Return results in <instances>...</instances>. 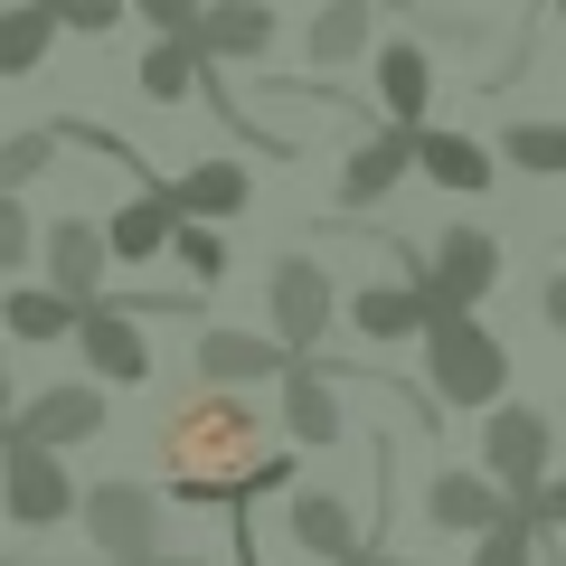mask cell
Masks as SVG:
<instances>
[{
  "mask_svg": "<svg viewBox=\"0 0 566 566\" xmlns=\"http://www.w3.org/2000/svg\"><path fill=\"white\" fill-rule=\"evenodd\" d=\"M151 566H199V557H151Z\"/></svg>",
  "mask_w": 566,
  "mask_h": 566,
  "instance_id": "37",
  "label": "cell"
},
{
  "mask_svg": "<svg viewBox=\"0 0 566 566\" xmlns=\"http://www.w3.org/2000/svg\"><path fill=\"white\" fill-rule=\"evenodd\" d=\"M199 48H208V66H255L264 48H274V10H264V0H208Z\"/></svg>",
  "mask_w": 566,
  "mask_h": 566,
  "instance_id": "15",
  "label": "cell"
},
{
  "mask_svg": "<svg viewBox=\"0 0 566 566\" xmlns=\"http://www.w3.org/2000/svg\"><path fill=\"white\" fill-rule=\"evenodd\" d=\"M133 76H142V95H151V104H189V95L208 85V48H199V29H161V39L142 48Z\"/></svg>",
  "mask_w": 566,
  "mask_h": 566,
  "instance_id": "16",
  "label": "cell"
},
{
  "mask_svg": "<svg viewBox=\"0 0 566 566\" xmlns=\"http://www.w3.org/2000/svg\"><path fill=\"white\" fill-rule=\"evenodd\" d=\"M434 322H444V303H434V283H424V274L349 293V331H359V340H424Z\"/></svg>",
  "mask_w": 566,
  "mask_h": 566,
  "instance_id": "10",
  "label": "cell"
},
{
  "mask_svg": "<svg viewBox=\"0 0 566 566\" xmlns=\"http://www.w3.org/2000/svg\"><path fill=\"white\" fill-rule=\"evenodd\" d=\"M170 199H180V218H237V208L255 199V180H245L237 161H189L180 180H170Z\"/></svg>",
  "mask_w": 566,
  "mask_h": 566,
  "instance_id": "24",
  "label": "cell"
},
{
  "mask_svg": "<svg viewBox=\"0 0 566 566\" xmlns=\"http://www.w3.org/2000/svg\"><path fill=\"white\" fill-rule=\"evenodd\" d=\"M416 133H424V123H387V133H368L359 151L340 161V208H378L387 189L416 170Z\"/></svg>",
  "mask_w": 566,
  "mask_h": 566,
  "instance_id": "12",
  "label": "cell"
},
{
  "mask_svg": "<svg viewBox=\"0 0 566 566\" xmlns=\"http://www.w3.org/2000/svg\"><path fill=\"white\" fill-rule=\"evenodd\" d=\"M39 245H48V237H39V218L20 208V189H0V274H20Z\"/></svg>",
  "mask_w": 566,
  "mask_h": 566,
  "instance_id": "30",
  "label": "cell"
},
{
  "mask_svg": "<svg viewBox=\"0 0 566 566\" xmlns=\"http://www.w3.org/2000/svg\"><path fill=\"white\" fill-rule=\"evenodd\" d=\"M151 453H161V472H170L180 501H245L255 472L274 463V453H264L255 397H245V387H218V378L189 387V397L151 424Z\"/></svg>",
  "mask_w": 566,
  "mask_h": 566,
  "instance_id": "1",
  "label": "cell"
},
{
  "mask_svg": "<svg viewBox=\"0 0 566 566\" xmlns=\"http://www.w3.org/2000/svg\"><path fill=\"white\" fill-rule=\"evenodd\" d=\"M424 387L444 406H472V416H491L510 387V349L491 322H472V312H444V322L424 331Z\"/></svg>",
  "mask_w": 566,
  "mask_h": 566,
  "instance_id": "2",
  "label": "cell"
},
{
  "mask_svg": "<svg viewBox=\"0 0 566 566\" xmlns=\"http://www.w3.org/2000/svg\"><path fill=\"white\" fill-rule=\"evenodd\" d=\"M547 463H557V424H547L538 406H510V397H501V406L482 416V472H491V482H501L510 501L528 510L547 482H557Z\"/></svg>",
  "mask_w": 566,
  "mask_h": 566,
  "instance_id": "3",
  "label": "cell"
},
{
  "mask_svg": "<svg viewBox=\"0 0 566 566\" xmlns=\"http://www.w3.org/2000/svg\"><path fill=\"white\" fill-rule=\"evenodd\" d=\"M378 104H387V123H424V104H434V57H424L416 39L378 48Z\"/></svg>",
  "mask_w": 566,
  "mask_h": 566,
  "instance_id": "23",
  "label": "cell"
},
{
  "mask_svg": "<svg viewBox=\"0 0 566 566\" xmlns=\"http://www.w3.org/2000/svg\"><path fill=\"white\" fill-rule=\"evenodd\" d=\"M10 444H20V416H0V453H10Z\"/></svg>",
  "mask_w": 566,
  "mask_h": 566,
  "instance_id": "35",
  "label": "cell"
},
{
  "mask_svg": "<svg viewBox=\"0 0 566 566\" xmlns=\"http://www.w3.org/2000/svg\"><path fill=\"white\" fill-rule=\"evenodd\" d=\"M547 10H557V20H566V0H547Z\"/></svg>",
  "mask_w": 566,
  "mask_h": 566,
  "instance_id": "39",
  "label": "cell"
},
{
  "mask_svg": "<svg viewBox=\"0 0 566 566\" xmlns=\"http://www.w3.org/2000/svg\"><path fill=\"white\" fill-rule=\"evenodd\" d=\"M283 528H293V547H312V557H359V520H349L340 491H293Z\"/></svg>",
  "mask_w": 566,
  "mask_h": 566,
  "instance_id": "21",
  "label": "cell"
},
{
  "mask_svg": "<svg viewBox=\"0 0 566 566\" xmlns=\"http://www.w3.org/2000/svg\"><path fill=\"white\" fill-rule=\"evenodd\" d=\"M76 520H85V538H95L114 566H151L161 557V501H151L142 482H95Z\"/></svg>",
  "mask_w": 566,
  "mask_h": 566,
  "instance_id": "4",
  "label": "cell"
},
{
  "mask_svg": "<svg viewBox=\"0 0 566 566\" xmlns=\"http://www.w3.org/2000/svg\"><path fill=\"white\" fill-rule=\"evenodd\" d=\"M538 312H547V331H566V274L538 283Z\"/></svg>",
  "mask_w": 566,
  "mask_h": 566,
  "instance_id": "34",
  "label": "cell"
},
{
  "mask_svg": "<svg viewBox=\"0 0 566 566\" xmlns=\"http://www.w3.org/2000/svg\"><path fill=\"white\" fill-rule=\"evenodd\" d=\"M331 566H378V557H368V547H359V557H331Z\"/></svg>",
  "mask_w": 566,
  "mask_h": 566,
  "instance_id": "36",
  "label": "cell"
},
{
  "mask_svg": "<svg viewBox=\"0 0 566 566\" xmlns=\"http://www.w3.org/2000/svg\"><path fill=\"white\" fill-rule=\"evenodd\" d=\"M123 10H133V0H57V20L76 29V39H114Z\"/></svg>",
  "mask_w": 566,
  "mask_h": 566,
  "instance_id": "31",
  "label": "cell"
},
{
  "mask_svg": "<svg viewBox=\"0 0 566 566\" xmlns=\"http://www.w3.org/2000/svg\"><path fill=\"white\" fill-rule=\"evenodd\" d=\"M378 566H416V557H378Z\"/></svg>",
  "mask_w": 566,
  "mask_h": 566,
  "instance_id": "38",
  "label": "cell"
},
{
  "mask_svg": "<svg viewBox=\"0 0 566 566\" xmlns=\"http://www.w3.org/2000/svg\"><path fill=\"white\" fill-rule=\"evenodd\" d=\"M76 349H85V368H95L104 387H142L151 378V340H142V312L133 303H85V322H76Z\"/></svg>",
  "mask_w": 566,
  "mask_h": 566,
  "instance_id": "7",
  "label": "cell"
},
{
  "mask_svg": "<svg viewBox=\"0 0 566 566\" xmlns=\"http://www.w3.org/2000/svg\"><path fill=\"white\" fill-rule=\"evenodd\" d=\"M57 0H20V10H0V85L10 76H39L48 48H57Z\"/></svg>",
  "mask_w": 566,
  "mask_h": 566,
  "instance_id": "22",
  "label": "cell"
},
{
  "mask_svg": "<svg viewBox=\"0 0 566 566\" xmlns=\"http://www.w3.org/2000/svg\"><path fill=\"white\" fill-rule=\"evenodd\" d=\"M104 237H114L123 264H151L161 245H180V199H170V189H142V199L114 208V227H104Z\"/></svg>",
  "mask_w": 566,
  "mask_h": 566,
  "instance_id": "19",
  "label": "cell"
},
{
  "mask_svg": "<svg viewBox=\"0 0 566 566\" xmlns=\"http://www.w3.org/2000/svg\"><path fill=\"white\" fill-rule=\"evenodd\" d=\"M331 387H340V368H331V359H293V368H283V434H293L303 453L340 444V424H349Z\"/></svg>",
  "mask_w": 566,
  "mask_h": 566,
  "instance_id": "11",
  "label": "cell"
},
{
  "mask_svg": "<svg viewBox=\"0 0 566 566\" xmlns=\"http://www.w3.org/2000/svg\"><path fill=\"white\" fill-rule=\"evenodd\" d=\"M528 520H538V528H566V472L538 491V501H528Z\"/></svg>",
  "mask_w": 566,
  "mask_h": 566,
  "instance_id": "33",
  "label": "cell"
},
{
  "mask_svg": "<svg viewBox=\"0 0 566 566\" xmlns=\"http://www.w3.org/2000/svg\"><path fill=\"white\" fill-rule=\"evenodd\" d=\"M424 510H434V528H453V538H482V528L510 510V491L491 482V472H434Z\"/></svg>",
  "mask_w": 566,
  "mask_h": 566,
  "instance_id": "18",
  "label": "cell"
},
{
  "mask_svg": "<svg viewBox=\"0 0 566 566\" xmlns=\"http://www.w3.org/2000/svg\"><path fill=\"white\" fill-rule=\"evenodd\" d=\"M528 538H538V520H528V510H501V520L472 538V566H528Z\"/></svg>",
  "mask_w": 566,
  "mask_h": 566,
  "instance_id": "28",
  "label": "cell"
},
{
  "mask_svg": "<svg viewBox=\"0 0 566 566\" xmlns=\"http://www.w3.org/2000/svg\"><path fill=\"white\" fill-rule=\"evenodd\" d=\"M293 359L303 349L283 331H199V378H218V387H283Z\"/></svg>",
  "mask_w": 566,
  "mask_h": 566,
  "instance_id": "9",
  "label": "cell"
},
{
  "mask_svg": "<svg viewBox=\"0 0 566 566\" xmlns=\"http://www.w3.org/2000/svg\"><path fill=\"white\" fill-rule=\"evenodd\" d=\"M20 434H39V444H85V434H104V378L85 387H39V397L20 406Z\"/></svg>",
  "mask_w": 566,
  "mask_h": 566,
  "instance_id": "14",
  "label": "cell"
},
{
  "mask_svg": "<svg viewBox=\"0 0 566 566\" xmlns=\"http://www.w3.org/2000/svg\"><path fill=\"white\" fill-rule=\"evenodd\" d=\"M331 312H340V293H331V274L312 255H283L274 274H264V331H283V340L303 349H322V331H331Z\"/></svg>",
  "mask_w": 566,
  "mask_h": 566,
  "instance_id": "6",
  "label": "cell"
},
{
  "mask_svg": "<svg viewBox=\"0 0 566 566\" xmlns=\"http://www.w3.org/2000/svg\"><path fill=\"white\" fill-rule=\"evenodd\" d=\"M368 29H378V0H331L322 20H312V66L368 57Z\"/></svg>",
  "mask_w": 566,
  "mask_h": 566,
  "instance_id": "25",
  "label": "cell"
},
{
  "mask_svg": "<svg viewBox=\"0 0 566 566\" xmlns=\"http://www.w3.org/2000/svg\"><path fill=\"white\" fill-rule=\"evenodd\" d=\"M133 10H142L151 29H199V20H208V0H133Z\"/></svg>",
  "mask_w": 566,
  "mask_h": 566,
  "instance_id": "32",
  "label": "cell"
},
{
  "mask_svg": "<svg viewBox=\"0 0 566 566\" xmlns=\"http://www.w3.org/2000/svg\"><path fill=\"white\" fill-rule=\"evenodd\" d=\"M170 255L189 264V283H218L227 274V237H218V218H180V245Z\"/></svg>",
  "mask_w": 566,
  "mask_h": 566,
  "instance_id": "29",
  "label": "cell"
},
{
  "mask_svg": "<svg viewBox=\"0 0 566 566\" xmlns=\"http://www.w3.org/2000/svg\"><path fill=\"white\" fill-rule=\"evenodd\" d=\"M0 501H10V520H20V528H57L66 510H85V491L66 482L57 444H39V434H20V444L0 453Z\"/></svg>",
  "mask_w": 566,
  "mask_h": 566,
  "instance_id": "5",
  "label": "cell"
},
{
  "mask_svg": "<svg viewBox=\"0 0 566 566\" xmlns=\"http://www.w3.org/2000/svg\"><path fill=\"white\" fill-rule=\"evenodd\" d=\"M76 322H85V303L66 283H20V293L0 303V331H10V340H76Z\"/></svg>",
  "mask_w": 566,
  "mask_h": 566,
  "instance_id": "20",
  "label": "cell"
},
{
  "mask_svg": "<svg viewBox=\"0 0 566 566\" xmlns=\"http://www.w3.org/2000/svg\"><path fill=\"white\" fill-rule=\"evenodd\" d=\"M416 170L434 189H453V199H482V189H491V151L472 133H444V123H424V133H416Z\"/></svg>",
  "mask_w": 566,
  "mask_h": 566,
  "instance_id": "17",
  "label": "cell"
},
{
  "mask_svg": "<svg viewBox=\"0 0 566 566\" xmlns=\"http://www.w3.org/2000/svg\"><path fill=\"white\" fill-rule=\"evenodd\" d=\"M501 161L528 170V180H566V123H510V133H501Z\"/></svg>",
  "mask_w": 566,
  "mask_h": 566,
  "instance_id": "26",
  "label": "cell"
},
{
  "mask_svg": "<svg viewBox=\"0 0 566 566\" xmlns=\"http://www.w3.org/2000/svg\"><path fill=\"white\" fill-rule=\"evenodd\" d=\"M114 237H104L95 218H57L48 227V283H66L76 303H104V274H114Z\"/></svg>",
  "mask_w": 566,
  "mask_h": 566,
  "instance_id": "13",
  "label": "cell"
},
{
  "mask_svg": "<svg viewBox=\"0 0 566 566\" xmlns=\"http://www.w3.org/2000/svg\"><path fill=\"white\" fill-rule=\"evenodd\" d=\"M57 142H66V133H0V189H29V180H48Z\"/></svg>",
  "mask_w": 566,
  "mask_h": 566,
  "instance_id": "27",
  "label": "cell"
},
{
  "mask_svg": "<svg viewBox=\"0 0 566 566\" xmlns=\"http://www.w3.org/2000/svg\"><path fill=\"white\" fill-rule=\"evenodd\" d=\"M424 283H434L444 312H472L491 283H501V237H491V227H444L434 255H424Z\"/></svg>",
  "mask_w": 566,
  "mask_h": 566,
  "instance_id": "8",
  "label": "cell"
}]
</instances>
